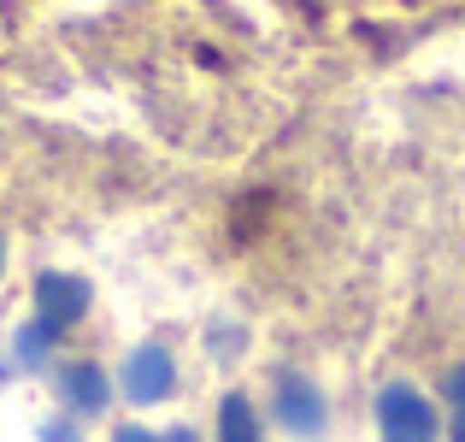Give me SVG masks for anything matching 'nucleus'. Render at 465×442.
Returning a JSON list of instances; mask_svg holds the SVG:
<instances>
[{
	"instance_id": "obj_1",
	"label": "nucleus",
	"mask_w": 465,
	"mask_h": 442,
	"mask_svg": "<svg viewBox=\"0 0 465 442\" xmlns=\"http://www.w3.org/2000/svg\"><path fill=\"white\" fill-rule=\"evenodd\" d=\"M377 425H383L389 442H436V407L419 396L412 384H389L383 396H377Z\"/></svg>"
},
{
	"instance_id": "obj_2",
	"label": "nucleus",
	"mask_w": 465,
	"mask_h": 442,
	"mask_svg": "<svg viewBox=\"0 0 465 442\" xmlns=\"http://www.w3.org/2000/svg\"><path fill=\"white\" fill-rule=\"evenodd\" d=\"M171 384H177V366H171V354L148 342V348H136L124 360V396L136 401V407H148V401H165Z\"/></svg>"
},
{
	"instance_id": "obj_3",
	"label": "nucleus",
	"mask_w": 465,
	"mask_h": 442,
	"mask_svg": "<svg viewBox=\"0 0 465 442\" xmlns=\"http://www.w3.org/2000/svg\"><path fill=\"white\" fill-rule=\"evenodd\" d=\"M277 419H283L289 437H318L330 425V407L307 377H283V384H277Z\"/></svg>"
},
{
	"instance_id": "obj_4",
	"label": "nucleus",
	"mask_w": 465,
	"mask_h": 442,
	"mask_svg": "<svg viewBox=\"0 0 465 442\" xmlns=\"http://www.w3.org/2000/svg\"><path fill=\"white\" fill-rule=\"evenodd\" d=\"M35 301H42V325H77L83 313H89V284L83 277H65V272H47L42 284H35Z\"/></svg>"
},
{
	"instance_id": "obj_5",
	"label": "nucleus",
	"mask_w": 465,
	"mask_h": 442,
	"mask_svg": "<svg viewBox=\"0 0 465 442\" xmlns=\"http://www.w3.org/2000/svg\"><path fill=\"white\" fill-rule=\"evenodd\" d=\"M59 396H65L77 413H101L106 396H113V384H106V372L94 360H77V366H65V372H59Z\"/></svg>"
},
{
	"instance_id": "obj_6",
	"label": "nucleus",
	"mask_w": 465,
	"mask_h": 442,
	"mask_svg": "<svg viewBox=\"0 0 465 442\" xmlns=\"http://www.w3.org/2000/svg\"><path fill=\"white\" fill-rule=\"evenodd\" d=\"M218 442H265L248 396H224V407H218Z\"/></svg>"
},
{
	"instance_id": "obj_7",
	"label": "nucleus",
	"mask_w": 465,
	"mask_h": 442,
	"mask_svg": "<svg viewBox=\"0 0 465 442\" xmlns=\"http://www.w3.org/2000/svg\"><path fill=\"white\" fill-rule=\"evenodd\" d=\"M47 337H54V325H30V330H18V360L24 366H35L47 354Z\"/></svg>"
},
{
	"instance_id": "obj_8",
	"label": "nucleus",
	"mask_w": 465,
	"mask_h": 442,
	"mask_svg": "<svg viewBox=\"0 0 465 442\" xmlns=\"http://www.w3.org/2000/svg\"><path fill=\"white\" fill-rule=\"evenodd\" d=\"M442 396H448V407L465 413V366H454V372L442 377Z\"/></svg>"
},
{
	"instance_id": "obj_9",
	"label": "nucleus",
	"mask_w": 465,
	"mask_h": 442,
	"mask_svg": "<svg viewBox=\"0 0 465 442\" xmlns=\"http://www.w3.org/2000/svg\"><path fill=\"white\" fill-rule=\"evenodd\" d=\"M113 442H165V437H153V431H142V425H124Z\"/></svg>"
},
{
	"instance_id": "obj_10",
	"label": "nucleus",
	"mask_w": 465,
	"mask_h": 442,
	"mask_svg": "<svg viewBox=\"0 0 465 442\" xmlns=\"http://www.w3.org/2000/svg\"><path fill=\"white\" fill-rule=\"evenodd\" d=\"M47 442H77V431H71V425L65 419H59V425H47V431H42Z\"/></svg>"
},
{
	"instance_id": "obj_11",
	"label": "nucleus",
	"mask_w": 465,
	"mask_h": 442,
	"mask_svg": "<svg viewBox=\"0 0 465 442\" xmlns=\"http://www.w3.org/2000/svg\"><path fill=\"white\" fill-rule=\"evenodd\" d=\"M448 442H465V413H454V431H448Z\"/></svg>"
},
{
	"instance_id": "obj_12",
	"label": "nucleus",
	"mask_w": 465,
	"mask_h": 442,
	"mask_svg": "<svg viewBox=\"0 0 465 442\" xmlns=\"http://www.w3.org/2000/svg\"><path fill=\"white\" fill-rule=\"evenodd\" d=\"M165 442H201L194 431H165Z\"/></svg>"
},
{
	"instance_id": "obj_13",
	"label": "nucleus",
	"mask_w": 465,
	"mask_h": 442,
	"mask_svg": "<svg viewBox=\"0 0 465 442\" xmlns=\"http://www.w3.org/2000/svg\"><path fill=\"white\" fill-rule=\"evenodd\" d=\"M0 272H6V242H0Z\"/></svg>"
}]
</instances>
